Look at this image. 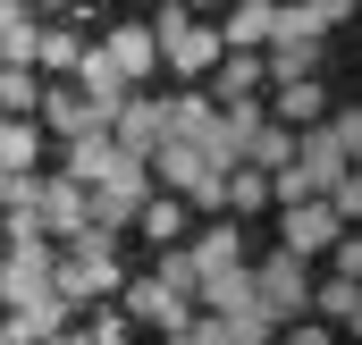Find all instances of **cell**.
<instances>
[{
	"label": "cell",
	"mask_w": 362,
	"mask_h": 345,
	"mask_svg": "<svg viewBox=\"0 0 362 345\" xmlns=\"http://www.w3.org/2000/svg\"><path fill=\"white\" fill-rule=\"evenodd\" d=\"M118 312H127V320H144V329H177V320H194V303H185L177 286H160V278L118 286Z\"/></svg>",
	"instance_id": "11"
},
{
	"label": "cell",
	"mask_w": 362,
	"mask_h": 345,
	"mask_svg": "<svg viewBox=\"0 0 362 345\" xmlns=\"http://www.w3.org/2000/svg\"><path fill=\"white\" fill-rule=\"evenodd\" d=\"M34 110H42V135H59V144H76V135H110V118H101V110H93L68 76H51Z\"/></svg>",
	"instance_id": "7"
},
{
	"label": "cell",
	"mask_w": 362,
	"mask_h": 345,
	"mask_svg": "<svg viewBox=\"0 0 362 345\" xmlns=\"http://www.w3.org/2000/svg\"><path fill=\"white\" fill-rule=\"evenodd\" d=\"M362 269V236L354 228H337V245H329V278H354Z\"/></svg>",
	"instance_id": "27"
},
{
	"label": "cell",
	"mask_w": 362,
	"mask_h": 345,
	"mask_svg": "<svg viewBox=\"0 0 362 345\" xmlns=\"http://www.w3.org/2000/svg\"><path fill=\"white\" fill-rule=\"evenodd\" d=\"M85 312H93V320H85V337H93V345H127V337H135V320L118 312V295H110V303H85Z\"/></svg>",
	"instance_id": "24"
},
{
	"label": "cell",
	"mask_w": 362,
	"mask_h": 345,
	"mask_svg": "<svg viewBox=\"0 0 362 345\" xmlns=\"http://www.w3.org/2000/svg\"><path fill=\"white\" fill-rule=\"evenodd\" d=\"M320 110H329L320 76H295V85H270V93H262V118H278V127H312Z\"/></svg>",
	"instance_id": "14"
},
{
	"label": "cell",
	"mask_w": 362,
	"mask_h": 345,
	"mask_svg": "<svg viewBox=\"0 0 362 345\" xmlns=\"http://www.w3.org/2000/svg\"><path fill=\"white\" fill-rule=\"evenodd\" d=\"M34 34H42V17L25 0H0V68H34Z\"/></svg>",
	"instance_id": "16"
},
{
	"label": "cell",
	"mask_w": 362,
	"mask_h": 345,
	"mask_svg": "<svg viewBox=\"0 0 362 345\" xmlns=\"http://www.w3.org/2000/svg\"><path fill=\"white\" fill-rule=\"evenodd\" d=\"M152 278H160V286H177L185 303H194V278H202V269L185 261V245H160V269H152Z\"/></svg>",
	"instance_id": "25"
},
{
	"label": "cell",
	"mask_w": 362,
	"mask_h": 345,
	"mask_svg": "<svg viewBox=\"0 0 362 345\" xmlns=\"http://www.w3.org/2000/svg\"><path fill=\"white\" fill-rule=\"evenodd\" d=\"M0 345H34V337H25V329H17V320H8V312H0Z\"/></svg>",
	"instance_id": "32"
},
{
	"label": "cell",
	"mask_w": 362,
	"mask_h": 345,
	"mask_svg": "<svg viewBox=\"0 0 362 345\" xmlns=\"http://www.w3.org/2000/svg\"><path fill=\"white\" fill-rule=\"evenodd\" d=\"M0 261H8V245H0Z\"/></svg>",
	"instance_id": "34"
},
{
	"label": "cell",
	"mask_w": 362,
	"mask_h": 345,
	"mask_svg": "<svg viewBox=\"0 0 362 345\" xmlns=\"http://www.w3.org/2000/svg\"><path fill=\"white\" fill-rule=\"evenodd\" d=\"M320 202H329V211H337V219L354 228V219H362V177H337V185H329Z\"/></svg>",
	"instance_id": "26"
},
{
	"label": "cell",
	"mask_w": 362,
	"mask_h": 345,
	"mask_svg": "<svg viewBox=\"0 0 362 345\" xmlns=\"http://www.w3.org/2000/svg\"><path fill=\"white\" fill-rule=\"evenodd\" d=\"M144 202H152V169H144L135 152H127L110 177H93V185H85V219H93V228H110V236H118V228H135V211H144Z\"/></svg>",
	"instance_id": "4"
},
{
	"label": "cell",
	"mask_w": 362,
	"mask_h": 345,
	"mask_svg": "<svg viewBox=\"0 0 362 345\" xmlns=\"http://www.w3.org/2000/svg\"><path fill=\"white\" fill-rule=\"evenodd\" d=\"M34 101H42V76L34 68H0V118H25Z\"/></svg>",
	"instance_id": "23"
},
{
	"label": "cell",
	"mask_w": 362,
	"mask_h": 345,
	"mask_svg": "<svg viewBox=\"0 0 362 345\" xmlns=\"http://www.w3.org/2000/svg\"><path fill=\"white\" fill-rule=\"evenodd\" d=\"M135 228H144L152 245H185V228H194V211H185L177 194H160V185H152V202L135 211Z\"/></svg>",
	"instance_id": "20"
},
{
	"label": "cell",
	"mask_w": 362,
	"mask_h": 345,
	"mask_svg": "<svg viewBox=\"0 0 362 345\" xmlns=\"http://www.w3.org/2000/svg\"><path fill=\"white\" fill-rule=\"evenodd\" d=\"M93 51H101V59L118 68V85H144V76L160 68V51H152V25H135V17H127V25H110V34H101Z\"/></svg>",
	"instance_id": "10"
},
{
	"label": "cell",
	"mask_w": 362,
	"mask_h": 345,
	"mask_svg": "<svg viewBox=\"0 0 362 345\" xmlns=\"http://www.w3.org/2000/svg\"><path fill=\"white\" fill-rule=\"evenodd\" d=\"M17 194H25V177H8V169H0V211H8Z\"/></svg>",
	"instance_id": "31"
},
{
	"label": "cell",
	"mask_w": 362,
	"mask_h": 345,
	"mask_svg": "<svg viewBox=\"0 0 362 345\" xmlns=\"http://www.w3.org/2000/svg\"><path fill=\"white\" fill-rule=\"evenodd\" d=\"M185 261L211 278V269H236L245 261V228L236 219H211V228H185Z\"/></svg>",
	"instance_id": "13"
},
{
	"label": "cell",
	"mask_w": 362,
	"mask_h": 345,
	"mask_svg": "<svg viewBox=\"0 0 362 345\" xmlns=\"http://www.w3.org/2000/svg\"><path fill=\"white\" fill-rule=\"evenodd\" d=\"M177 8H219V0H177Z\"/></svg>",
	"instance_id": "33"
},
{
	"label": "cell",
	"mask_w": 362,
	"mask_h": 345,
	"mask_svg": "<svg viewBox=\"0 0 362 345\" xmlns=\"http://www.w3.org/2000/svg\"><path fill=\"white\" fill-rule=\"evenodd\" d=\"M303 312H312L320 329H337V337H346V329H354V320H362V295H354V278H320Z\"/></svg>",
	"instance_id": "18"
},
{
	"label": "cell",
	"mask_w": 362,
	"mask_h": 345,
	"mask_svg": "<svg viewBox=\"0 0 362 345\" xmlns=\"http://www.w3.org/2000/svg\"><path fill=\"white\" fill-rule=\"evenodd\" d=\"M337 228H346V219H337L320 194H312V202H278V253H295V261H320L337 245Z\"/></svg>",
	"instance_id": "6"
},
{
	"label": "cell",
	"mask_w": 362,
	"mask_h": 345,
	"mask_svg": "<svg viewBox=\"0 0 362 345\" xmlns=\"http://www.w3.org/2000/svg\"><path fill=\"white\" fill-rule=\"evenodd\" d=\"M34 295H51V245H8V261H0V312H17Z\"/></svg>",
	"instance_id": "9"
},
{
	"label": "cell",
	"mask_w": 362,
	"mask_h": 345,
	"mask_svg": "<svg viewBox=\"0 0 362 345\" xmlns=\"http://www.w3.org/2000/svg\"><path fill=\"white\" fill-rule=\"evenodd\" d=\"M17 202H34V219H42L51 245H68L76 228H93V219H85V185H76V177H25Z\"/></svg>",
	"instance_id": "5"
},
{
	"label": "cell",
	"mask_w": 362,
	"mask_h": 345,
	"mask_svg": "<svg viewBox=\"0 0 362 345\" xmlns=\"http://www.w3.org/2000/svg\"><path fill=\"white\" fill-rule=\"evenodd\" d=\"M8 320H17L25 337H51V329H76V303H68V295L51 286V295H34V303H17Z\"/></svg>",
	"instance_id": "21"
},
{
	"label": "cell",
	"mask_w": 362,
	"mask_h": 345,
	"mask_svg": "<svg viewBox=\"0 0 362 345\" xmlns=\"http://www.w3.org/2000/svg\"><path fill=\"white\" fill-rule=\"evenodd\" d=\"M354 144H362V118L354 110H320L312 127H295V169L312 194H329L337 177H354Z\"/></svg>",
	"instance_id": "2"
},
{
	"label": "cell",
	"mask_w": 362,
	"mask_h": 345,
	"mask_svg": "<svg viewBox=\"0 0 362 345\" xmlns=\"http://www.w3.org/2000/svg\"><path fill=\"white\" fill-rule=\"evenodd\" d=\"M34 345H93L85 329H51V337H34Z\"/></svg>",
	"instance_id": "30"
},
{
	"label": "cell",
	"mask_w": 362,
	"mask_h": 345,
	"mask_svg": "<svg viewBox=\"0 0 362 345\" xmlns=\"http://www.w3.org/2000/svg\"><path fill=\"white\" fill-rule=\"evenodd\" d=\"M0 169L8 177L42 169V127H34V118H0Z\"/></svg>",
	"instance_id": "19"
},
{
	"label": "cell",
	"mask_w": 362,
	"mask_h": 345,
	"mask_svg": "<svg viewBox=\"0 0 362 345\" xmlns=\"http://www.w3.org/2000/svg\"><path fill=\"white\" fill-rule=\"evenodd\" d=\"M85 42L93 34H76V25H42V34H34V76H76Z\"/></svg>",
	"instance_id": "17"
},
{
	"label": "cell",
	"mask_w": 362,
	"mask_h": 345,
	"mask_svg": "<svg viewBox=\"0 0 362 345\" xmlns=\"http://www.w3.org/2000/svg\"><path fill=\"white\" fill-rule=\"evenodd\" d=\"M278 0H228V25H219V51H262L270 42Z\"/></svg>",
	"instance_id": "15"
},
{
	"label": "cell",
	"mask_w": 362,
	"mask_h": 345,
	"mask_svg": "<svg viewBox=\"0 0 362 345\" xmlns=\"http://www.w3.org/2000/svg\"><path fill=\"white\" fill-rule=\"evenodd\" d=\"M160 135H169V110H160L152 93H127V101L110 110V144H118V152H135V160H144Z\"/></svg>",
	"instance_id": "8"
},
{
	"label": "cell",
	"mask_w": 362,
	"mask_h": 345,
	"mask_svg": "<svg viewBox=\"0 0 362 345\" xmlns=\"http://www.w3.org/2000/svg\"><path fill=\"white\" fill-rule=\"evenodd\" d=\"M270 345H337V329H320V320L303 312V320H286V329H278Z\"/></svg>",
	"instance_id": "28"
},
{
	"label": "cell",
	"mask_w": 362,
	"mask_h": 345,
	"mask_svg": "<svg viewBox=\"0 0 362 345\" xmlns=\"http://www.w3.org/2000/svg\"><path fill=\"white\" fill-rule=\"evenodd\" d=\"M295 8H303V17H312V25H320V34H337V25H346V17H354V0H295Z\"/></svg>",
	"instance_id": "29"
},
{
	"label": "cell",
	"mask_w": 362,
	"mask_h": 345,
	"mask_svg": "<svg viewBox=\"0 0 362 345\" xmlns=\"http://www.w3.org/2000/svg\"><path fill=\"white\" fill-rule=\"evenodd\" d=\"M219 211H236V219H253V211H270V177L262 169H228V185H219Z\"/></svg>",
	"instance_id": "22"
},
{
	"label": "cell",
	"mask_w": 362,
	"mask_h": 345,
	"mask_svg": "<svg viewBox=\"0 0 362 345\" xmlns=\"http://www.w3.org/2000/svg\"><path fill=\"white\" fill-rule=\"evenodd\" d=\"M51 286L85 312V303H110L127 278H118V236L110 228H76L68 245H51Z\"/></svg>",
	"instance_id": "1"
},
{
	"label": "cell",
	"mask_w": 362,
	"mask_h": 345,
	"mask_svg": "<svg viewBox=\"0 0 362 345\" xmlns=\"http://www.w3.org/2000/svg\"><path fill=\"white\" fill-rule=\"evenodd\" d=\"M152 8H160V0H152Z\"/></svg>",
	"instance_id": "35"
},
{
	"label": "cell",
	"mask_w": 362,
	"mask_h": 345,
	"mask_svg": "<svg viewBox=\"0 0 362 345\" xmlns=\"http://www.w3.org/2000/svg\"><path fill=\"white\" fill-rule=\"evenodd\" d=\"M262 85H270L262 51H219V68H211V101H219V110H236V101H262Z\"/></svg>",
	"instance_id": "12"
},
{
	"label": "cell",
	"mask_w": 362,
	"mask_h": 345,
	"mask_svg": "<svg viewBox=\"0 0 362 345\" xmlns=\"http://www.w3.org/2000/svg\"><path fill=\"white\" fill-rule=\"evenodd\" d=\"M245 278H253V303L270 312L278 329L286 320H303V303H312V261H295V253H262V261H245Z\"/></svg>",
	"instance_id": "3"
}]
</instances>
